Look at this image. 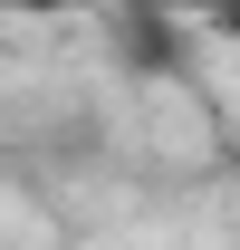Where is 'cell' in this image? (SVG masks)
I'll return each instance as SVG.
<instances>
[{
  "mask_svg": "<svg viewBox=\"0 0 240 250\" xmlns=\"http://www.w3.org/2000/svg\"><path fill=\"white\" fill-rule=\"evenodd\" d=\"M96 10H116V20L125 10H154V20H182V29H221L240 0H96Z\"/></svg>",
  "mask_w": 240,
  "mask_h": 250,
  "instance_id": "6da1fadb",
  "label": "cell"
}]
</instances>
